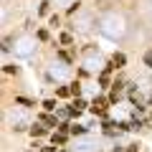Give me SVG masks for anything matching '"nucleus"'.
<instances>
[{"mask_svg": "<svg viewBox=\"0 0 152 152\" xmlns=\"http://www.w3.org/2000/svg\"><path fill=\"white\" fill-rule=\"evenodd\" d=\"M107 99H104V96H96V99H94V104H91V107H89V109H91V112L94 114H102V117H104V114H107Z\"/></svg>", "mask_w": 152, "mask_h": 152, "instance_id": "nucleus-1", "label": "nucleus"}, {"mask_svg": "<svg viewBox=\"0 0 152 152\" xmlns=\"http://www.w3.org/2000/svg\"><path fill=\"white\" fill-rule=\"evenodd\" d=\"M41 122H43V124H48V127H61L58 119H56L53 114H41Z\"/></svg>", "mask_w": 152, "mask_h": 152, "instance_id": "nucleus-2", "label": "nucleus"}, {"mask_svg": "<svg viewBox=\"0 0 152 152\" xmlns=\"http://www.w3.org/2000/svg\"><path fill=\"white\" fill-rule=\"evenodd\" d=\"M28 132H31V137H43L46 134V127H41V124H33V127H28Z\"/></svg>", "mask_w": 152, "mask_h": 152, "instance_id": "nucleus-3", "label": "nucleus"}, {"mask_svg": "<svg viewBox=\"0 0 152 152\" xmlns=\"http://www.w3.org/2000/svg\"><path fill=\"white\" fill-rule=\"evenodd\" d=\"M112 64L119 69V66H124V64H127V56H124V53H114V56H112Z\"/></svg>", "mask_w": 152, "mask_h": 152, "instance_id": "nucleus-4", "label": "nucleus"}, {"mask_svg": "<svg viewBox=\"0 0 152 152\" xmlns=\"http://www.w3.org/2000/svg\"><path fill=\"white\" fill-rule=\"evenodd\" d=\"M64 142H66V134H64V132H58V134H53V137H51V145H53V147H56V145L61 147Z\"/></svg>", "mask_w": 152, "mask_h": 152, "instance_id": "nucleus-5", "label": "nucleus"}, {"mask_svg": "<svg viewBox=\"0 0 152 152\" xmlns=\"http://www.w3.org/2000/svg\"><path fill=\"white\" fill-rule=\"evenodd\" d=\"M69 132H71V134H84V132H86V127H84V124H71Z\"/></svg>", "mask_w": 152, "mask_h": 152, "instance_id": "nucleus-6", "label": "nucleus"}, {"mask_svg": "<svg viewBox=\"0 0 152 152\" xmlns=\"http://www.w3.org/2000/svg\"><path fill=\"white\" fill-rule=\"evenodd\" d=\"M51 3H46V0H43V3H41V8H38V13H41V15H48V10H51Z\"/></svg>", "mask_w": 152, "mask_h": 152, "instance_id": "nucleus-7", "label": "nucleus"}, {"mask_svg": "<svg viewBox=\"0 0 152 152\" xmlns=\"http://www.w3.org/2000/svg\"><path fill=\"white\" fill-rule=\"evenodd\" d=\"M71 107H76V109H79V112H81V109H86V102H84V99L79 96V99H76L74 104H71Z\"/></svg>", "mask_w": 152, "mask_h": 152, "instance_id": "nucleus-8", "label": "nucleus"}, {"mask_svg": "<svg viewBox=\"0 0 152 152\" xmlns=\"http://www.w3.org/2000/svg\"><path fill=\"white\" fill-rule=\"evenodd\" d=\"M43 109H46V112H51V109H56V102H53V99H46V102H43Z\"/></svg>", "mask_w": 152, "mask_h": 152, "instance_id": "nucleus-9", "label": "nucleus"}, {"mask_svg": "<svg viewBox=\"0 0 152 152\" xmlns=\"http://www.w3.org/2000/svg\"><path fill=\"white\" fill-rule=\"evenodd\" d=\"M71 94L79 99V94H81V84H71Z\"/></svg>", "mask_w": 152, "mask_h": 152, "instance_id": "nucleus-10", "label": "nucleus"}, {"mask_svg": "<svg viewBox=\"0 0 152 152\" xmlns=\"http://www.w3.org/2000/svg\"><path fill=\"white\" fill-rule=\"evenodd\" d=\"M58 96H71V86H61L58 89Z\"/></svg>", "mask_w": 152, "mask_h": 152, "instance_id": "nucleus-11", "label": "nucleus"}, {"mask_svg": "<svg viewBox=\"0 0 152 152\" xmlns=\"http://www.w3.org/2000/svg\"><path fill=\"white\" fill-rule=\"evenodd\" d=\"M61 43H64V46L71 43V36H69V33H61Z\"/></svg>", "mask_w": 152, "mask_h": 152, "instance_id": "nucleus-12", "label": "nucleus"}, {"mask_svg": "<svg viewBox=\"0 0 152 152\" xmlns=\"http://www.w3.org/2000/svg\"><path fill=\"white\" fill-rule=\"evenodd\" d=\"M145 64L152 69V51H147V53H145Z\"/></svg>", "mask_w": 152, "mask_h": 152, "instance_id": "nucleus-13", "label": "nucleus"}, {"mask_svg": "<svg viewBox=\"0 0 152 152\" xmlns=\"http://www.w3.org/2000/svg\"><path fill=\"white\" fill-rule=\"evenodd\" d=\"M5 71H8V74H18V66H13V64H8V66H5Z\"/></svg>", "mask_w": 152, "mask_h": 152, "instance_id": "nucleus-14", "label": "nucleus"}, {"mask_svg": "<svg viewBox=\"0 0 152 152\" xmlns=\"http://www.w3.org/2000/svg\"><path fill=\"white\" fill-rule=\"evenodd\" d=\"M137 150H140V147H137V145H129V147H127L124 152H137Z\"/></svg>", "mask_w": 152, "mask_h": 152, "instance_id": "nucleus-15", "label": "nucleus"}, {"mask_svg": "<svg viewBox=\"0 0 152 152\" xmlns=\"http://www.w3.org/2000/svg\"><path fill=\"white\" fill-rule=\"evenodd\" d=\"M41 152H56V147H43Z\"/></svg>", "mask_w": 152, "mask_h": 152, "instance_id": "nucleus-16", "label": "nucleus"}]
</instances>
